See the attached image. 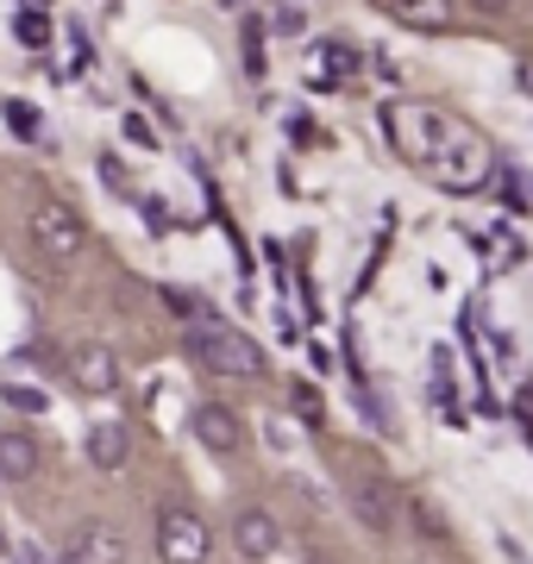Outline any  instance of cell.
Instances as JSON below:
<instances>
[{
  "instance_id": "cell-19",
  "label": "cell",
  "mask_w": 533,
  "mask_h": 564,
  "mask_svg": "<svg viewBox=\"0 0 533 564\" xmlns=\"http://www.w3.org/2000/svg\"><path fill=\"white\" fill-rule=\"evenodd\" d=\"M7 402L20 408V414H39V408H44V395H39V389H7Z\"/></svg>"
},
{
  "instance_id": "cell-11",
  "label": "cell",
  "mask_w": 533,
  "mask_h": 564,
  "mask_svg": "<svg viewBox=\"0 0 533 564\" xmlns=\"http://www.w3.org/2000/svg\"><path fill=\"white\" fill-rule=\"evenodd\" d=\"M390 20L414 25V32H446L452 25V0H383Z\"/></svg>"
},
{
  "instance_id": "cell-13",
  "label": "cell",
  "mask_w": 533,
  "mask_h": 564,
  "mask_svg": "<svg viewBox=\"0 0 533 564\" xmlns=\"http://www.w3.org/2000/svg\"><path fill=\"white\" fill-rule=\"evenodd\" d=\"M358 514H365V527H390V521H395V502H390V489L365 484V489H358Z\"/></svg>"
},
{
  "instance_id": "cell-2",
  "label": "cell",
  "mask_w": 533,
  "mask_h": 564,
  "mask_svg": "<svg viewBox=\"0 0 533 564\" xmlns=\"http://www.w3.org/2000/svg\"><path fill=\"white\" fill-rule=\"evenodd\" d=\"M490 170H496V151L483 144V132H471L465 120H452V132H446V144H439V158H433L427 176L446 195H477L490 182Z\"/></svg>"
},
{
  "instance_id": "cell-23",
  "label": "cell",
  "mask_w": 533,
  "mask_h": 564,
  "mask_svg": "<svg viewBox=\"0 0 533 564\" xmlns=\"http://www.w3.org/2000/svg\"><path fill=\"white\" fill-rule=\"evenodd\" d=\"M226 7H239V0H226Z\"/></svg>"
},
{
  "instance_id": "cell-1",
  "label": "cell",
  "mask_w": 533,
  "mask_h": 564,
  "mask_svg": "<svg viewBox=\"0 0 533 564\" xmlns=\"http://www.w3.org/2000/svg\"><path fill=\"white\" fill-rule=\"evenodd\" d=\"M377 120H383L390 144L402 151V163H414V170H433V158H439V144L452 132V113H439L433 101H383Z\"/></svg>"
},
{
  "instance_id": "cell-17",
  "label": "cell",
  "mask_w": 533,
  "mask_h": 564,
  "mask_svg": "<svg viewBox=\"0 0 533 564\" xmlns=\"http://www.w3.org/2000/svg\"><path fill=\"white\" fill-rule=\"evenodd\" d=\"M7 120H13V132H20V139H39V113H32V107L7 101Z\"/></svg>"
},
{
  "instance_id": "cell-22",
  "label": "cell",
  "mask_w": 533,
  "mask_h": 564,
  "mask_svg": "<svg viewBox=\"0 0 533 564\" xmlns=\"http://www.w3.org/2000/svg\"><path fill=\"white\" fill-rule=\"evenodd\" d=\"M471 7H477V13H490V20H502V13H509L514 0H471Z\"/></svg>"
},
{
  "instance_id": "cell-21",
  "label": "cell",
  "mask_w": 533,
  "mask_h": 564,
  "mask_svg": "<svg viewBox=\"0 0 533 564\" xmlns=\"http://www.w3.org/2000/svg\"><path fill=\"white\" fill-rule=\"evenodd\" d=\"M414 521H421V527H427V533H446V521H439V514H433V508H427V502H421V508H414Z\"/></svg>"
},
{
  "instance_id": "cell-7",
  "label": "cell",
  "mask_w": 533,
  "mask_h": 564,
  "mask_svg": "<svg viewBox=\"0 0 533 564\" xmlns=\"http://www.w3.org/2000/svg\"><path fill=\"white\" fill-rule=\"evenodd\" d=\"M69 383L83 389V395H113V389H120V351H113V345H76Z\"/></svg>"
},
{
  "instance_id": "cell-4",
  "label": "cell",
  "mask_w": 533,
  "mask_h": 564,
  "mask_svg": "<svg viewBox=\"0 0 533 564\" xmlns=\"http://www.w3.org/2000/svg\"><path fill=\"white\" fill-rule=\"evenodd\" d=\"M32 245H39L51 263H76L83 258V214L69 202H57V195H44V202H32Z\"/></svg>"
},
{
  "instance_id": "cell-5",
  "label": "cell",
  "mask_w": 533,
  "mask_h": 564,
  "mask_svg": "<svg viewBox=\"0 0 533 564\" xmlns=\"http://www.w3.org/2000/svg\"><path fill=\"white\" fill-rule=\"evenodd\" d=\"M207 521L195 514V508L170 502L164 514H157V558L164 564H207Z\"/></svg>"
},
{
  "instance_id": "cell-8",
  "label": "cell",
  "mask_w": 533,
  "mask_h": 564,
  "mask_svg": "<svg viewBox=\"0 0 533 564\" xmlns=\"http://www.w3.org/2000/svg\"><path fill=\"white\" fill-rule=\"evenodd\" d=\"M195 440H202L207 452L232 458V452H239V440H246V426H239V414H232L226 402H202V408H195Z\"/></svg>"
},
{
  "instance_id": "cell-10",
  "label": "cell",
  "mask_w": 533,
  "mask_h": 564,
  "mask_svg": "<svg viewBox=\"0 0 533 564\" xmlns=\"http://www.w3.org/2000/svg\"><path fill=\"white\" fill-rule=\"evenodd\" d=\"M0 477L7 484H32L39 477V440L32 433H20V426L0 433Z\"/></svg>"
},
{
  "instance_id": "cell-18",
  "label": "cell",
  "mask_w": 533,
  "mask_h": 564,
  "mask_svg": "<svg viewBox=\"0 0 533 564\" xmlns=\"http://www.w3.org/2000/svg\"><path fill=\"white\" fill-rule=\"evenodd\" d=\"M295 414H302L308 426H320V395H314L308 383H295Z\"/></svg>"
},
{
  "instance_id": "cell-15",
  "label": "cell",
  "mask_w": 533,
  "mask_h": 564,
  "mask_svg": "<svg viewBox=\"0 0 533 564\" xmlns=\"http://www.w3.org/2000/svg\"><path fill=\"white\" fill-rule=\"evenodd\" d=\"M164 302H170V314H176V321H188V326H202V321H207L202 295H183V289H170Z\"/></svg>"
},
{
  "instance_id": "cell-6",
  "label": "cell",
  "mask_w": 533,
  "mask_h": 564,
  "mask_svg": "<svg viewBox=\"0 0 533 564\" xmlns=\"http://www.w3.org/2000/svg\"><path fill=\"white\" fill-rule=\"evenodd\" d=\"M63 564H126V533L107 521H83L69 527L63 540Z\"/></svg>"
},
{
  "instance_id": "cell-12",
  "label": "cell",
  "mask_w": 533,
  "mask_h": 564,
  "mask_svg": "<svg viewBox=\"0 0 533 564\" xmlns=\"http://www.w3.org/2000/svg\"><path fill=\"white\" fill-rule=\"evenodd\" d=\"M126 452H132V440H126V426H95V433H88V464H95V470H126Z\"/></svg>"
},
{
  "instance_id": "cell-3",
  "label": "cell",
  "mask_w": 533,
  "mask_h": 564,
  "mask_svg": "<svg viewBox=\"0 0 533 564\" xmlns=\"http://www.w3.org/2000/svg\"><path fill=\"white\" fill-rule=\"evenodd\" d=\"M188 351H195V364H202V370H214V377H239V383L264 377V351H258L246 333H232L226 321L188 326Z\"/></svg>"
},
{
  "instance_id": "cell-9",
  "label": "cell",
  "mask_w": 533,
  "mask_h": 564,
  "mask_svg": "<svg viewBox=\"0 0 533 564\" xmlns=\"http://www.w3.org/2000/svg\"><path fill=\"white\" fill-rule=\"evenodd\" d=\"M232 545H239V552H246V558H270V552H276V545H283V527L270 521L264 508H246V514H239V521H232Z\"/></svg>"
},
{
  "instance_id": "cell-20",
  "label": "cell",
  "mask_w": 533,
  "mask_h": 564,
  "mask_svg": "<svg viewBox=\"0 0 533 564\" xmlns=\"http://www.w3.org/2000/svg\"><path fill=\"white\" fill-rule=\"evenodd\" d=\"M270 25H276V32H283V39H295V32H302V25H308V20H302V13H295V7H276V20H270Z\"/></svg>"
},
{
  "instance_id": "cell-24",
  "label": "cell",
  "mask_w": 533,
  "mask_h": 564,
  "mask_svg": "<svg viewBox=\"0 0 533 564\" xmlns=\"http://www.w3.org/2000/svg\"><path fill=\"white\" fill-rule=\"evenodd\" d=\"M25 564H39V558H25Z\"/></svg>"
},
{
  "instance_id": "cell-14",
  "label": "cell",
  "mask_w": 533,
  "mask_h": 564,
  "mask_svg": "<svg viewBox=\"0 0 533 564\" xmlns=\"http://www.w3.org/2000/svg\"><path fill=\"white\" fill-rule=\"evenodd\" d=\"M320 76H327V82H351V76H358V51H351V44H327V51H320Z\"/></svg>"
},
{
  "instance_id": "cell-16",
  "label": "cell",
  "mask_w": 533,
  "mask_h": 564,
  "mask_svg": "<svg viewBox=\"0 0 533 564\" xmlns=\"http://www.w3.org/2000/svg\"><path fill=\"white\" fill-rule=\"evenodd\" d=\"M20 39L32 44V51H44V44H51V20H44V13H20Z\"/></svg>"
}]
</instances>
